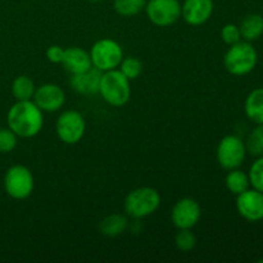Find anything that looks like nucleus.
Segmentation results:
<instances>
[{"label":"nucleus","mask_w":263,"mask_h":263,"mask_svg":"<svg viewBox=\"0 0 263 263\" xmlns=\"http://www.w3.org/2000/svg\"><path fill=\"white\" fill-rule=\"evenodd\" d=\"M149 21L158 27H168L181 17V3L179 0H149L145 4Z\"/></svg>","instance_id":"obj_9"},{"label":"nucleus","mask_w":263,"mask_h":263,"mask_svg":"<svg viewBox=\"0 0 263 263\" xmlns=\"http://www.w3.org/2000/svg\"><path fill=\"white\" fill-rule=\"evenodd\" d=\"M8 127L18 138L30 139L37 135L44 126V112L33 100H17L7 115Z\"/></svg>","instance_id":"obj_1"},{"label":"nucleus","mask_w":263,"mask_h":263,"mask_svg":"<svg viewBox=\"0 0 263 263\" xmlns=\"http://www.w3.org/2000/svg\"><path fill=\"white\" fill-rule=\"evenodd\" d=\"M32 100L43 112L51 113L57 112L63 107L64 102H66V94L58 85L44 84L36 87Z\"/></svg>","instance_id":"obj_12"},{"label":"nucleus","mask_w":263,"mask_h":263,"mask_svg":"<svg viewBox=\"0 0 263 263\" xmlns=\"http://www.w3.org/2000/svg\"><path fill=\"white\" fill-rule=\"evenodd\" d=\"M241 37L246 41H254L263 35V17L259 14H249L241 21L240 26Z\"/></svg>","instance_id":"obj_17"},{"label":"nucleus","mask_w":263,"mask_h":263,"mask_svg":"<svg viewBox=\"0 0 263 263\" xmlns=\"http://www.w3.org/2000/svg\"><path fill=\"white\" fill-rule=\"evenodd\" d=\"M161 204V195L149 186L138 187L127 194L125 199V212L130 217L144 218L153 215Z\"/></svg>","instance_id":"obj_4"},{"label":"nucleus","mask_w":263,"mask_h":263,"mask_svg":"<svg viewBox=\"0 0 263 263\" xmlns=\"http://www.w3.org/2000/svg\"><path fill=\"white\" fill-rule=\"evenodd\" d=\"M244 110H246L247 117L254 123L257 125L263 123V87L254 89L247 97Z\"/></svg>","instance_id":"obj_16"},{"label":"nucleus","mask_w":263,"mask_h":263,"mask_svg":"<svg viewBox=\"0 0 263 263\" xmlns=\"http://www.w3.org/2000/svg\"><path fill=\"white\" fill-rule=\"evenodd\" d=\"M259 262H261V263H263V259H261V261H259Z\"/></svg>","instance_id":"obj_30"},{"label":"nucleus","mask_w":263,"mask_h":263,"mask_svg":"<svg viewBox=\"0 0 263 263\" xmlns=\"http://www.w3.org/2000/svg\"><path fill=\"white\" fill-rule=\"evenodd\" d=\"M213 13V0H185L181 17L190 26L204 25Z\"/></svg>","instance_id":"obj_13"},{"label":"nucleus","mask_w":263,"mask_h":263,"mask_svg":"<svg viewBox=\"0 0 263 263\" xmlns=\"http://www.w3.org/2000/svg\"><path fill=\"white\" fill-rule=\"evenodd\" d=\"M71 87L76 92L82 95H94L99 92L100 77L102 72L91 67L87 71L81 72L77 74H71Z\"/></svg>","instance_id":"obj_15"},{"label":"nucleus","mask_w":263,"mask_h":263,"mask_svg":"<svg viewBox=\"0 0 263 263\" xmlns=\"http://www.w3.org/2000/svg\"><path fill=\"white\" fill-rule=\"evenodd\" d=\"M200 211L199 203L193 198H182L177 200L172 207L171 220L172 223L176 229H193L200 220Z\"/></svg>","instance_id":"obj_10"},{"label":"nucleus","mask_w":263,"mask_h":263,"mask_svg":"<svg viewBox=\"0 0 263 263\" xmlns=\"http://www.w3.org/2000/svg\"><path fill=\"white\" fill-rule=\"evenodd\" d=\"M89 2H92V3H97V2H100V0H89Z\"/></svg>","instance_id":"obj_29"},{"label":"nucleus","mask_w":263,"mask_h":263,"mask_svg":"<svg viewBox=\"0 0 263 263\" xmlns=\"http://www.w3.org/2000/svg\"><path fill=\"white\" fill-rule=\"evenodd\" d=\"M61 64L71 74L81 73V72L87 71L92 67L89 51L79 48V46L64 49V55Z\"/></svg>","instance_id":"obj_14"},{"label":"nucleus","mask_w":263,"mask_h":263,"mask_svg":"<svg viewBox=\"0 0 263 263\" xmlns=\"http://www.w3.org/2000/svg\"><path fill=\"white\" fill-rule=\"evenodd\" d=\"M175 244H176L177 249H180L181 252H189L197 246V238L193 234L192 229H181L176 234Z\"/></svg>","instance_id":"obj_24"},{"label":"nucleus","mask_w":263,"mask_h":263,"mask_svg":"<svg viewBox=\"0 0 263 263\" xmlns=\"http://www.w3.org/2000/svg\"><path fill=\"white\" fill-rule=\"evenodd\" d=\"M127 225L128 221L125 216L120 215V213H113V215L107 216L100 222L99 229L103 235L115 238V236H118L125 233V230L127 229Z\"/></svg>","instance_id":"obj_18"},{"label":"nucleus","mask_w":263,"mask_h":263,"mask_svg":"<svg viewBox=\"0 0 263 263\" xmlns=\"http://www.w3.org/2000/svg\"><path fill=\"white\" fill-rule=\"evenodd\" d=\"M118 69L123 76L133 81V80L138 79L143 72V63H141L140 59L135 58V57H126V58L123 57Z\"/></svg>","instance_id":"obj_22"},{"label":"nucleus","mask_w":263,"mask_h":263,"mask_svg":"<svg viewBox=\"0 0 263 263\" xmlns=\"http://www.w3.org/2000/svg\"><path fill=\"white\" fill-rule=\"evenodd\" d=\"M90 58L94 68L107 72L117 69L123 59V50L117 41L112 39H100L90 49Z\"/></svg>","instance_id":"obj_5"},{"label":"nucleus","mask_w":263,"mask_h":263,"mask_svg":"<svg viewBox=\"0 0 263 263\" xmlns=\"http://www.w3.org/2000/svg\"><path fill=\"white\" fill-rule=\"evenodd\" d=\"M99 94L112 107H122L130 100V80L121 73L120 69L103 72L100 77Z\"/></svg>","instance_id":"obj_2"},{"label":"nucleus","mask_w":263,"mask_h":263,"mask_svg":"<svg viewBox=\"0 0 263 263\" xmlns=\"http://www.w3.org/2000/svg\"><path fill=\"white\" fill-rule=\"evenodd\" d=\"M55 131L59 140L63 141L64 144L68 145L77 144L84 138L86 131L84 116L74 109L64 110L57 120Z\"/></svg>","instance_id":"obj_7"},{"label":"nucleus","mask_w":263,"mask_h":263,"mask_svg":"<svg viewBox=\"0 0 263 263\" xmlns=\"http://www.w3.org/2000/svg\"><path fill=\"white\" fill-rule=\"evenodd\" d=\"M246 144L236 135H228L221 139L216 152L218 164L228 171L239 168L246 159Z\"/></svg>","instance_id":"obj_8"},{"label":"nucleus","mask_w":263,"mask_h":263,"mask_svg":"<svg viewBox=\"0 0 263 263\" xmlns=\"http://www.w3.org/2000/svg\"><path fill=\"white\" fill-rule=\"evenodd\" d=\"M221 39L229 46L240 41L241 35L240 30H239V26L234 25V23H228V25L223 26L222 30H221Z\"/></svg>","instance_id":"obj_27"},{"label":"nucleus","mask_w":263,"mask_h":263,"mask_svg":"<svg viewBox=\"0 0 263 263\" xmlns=\"http://www.w3.org/2000/svg\"><path fill=\"white\" fill-rule=\"evenodd\" d=\"M46 58L49 62L54 64L62 63V59L64 55V49L59 45H51L46 49Z\"/></svg>","instance_id":"obj_28"},{"label":"nucleus","mask_w":263,"mask_h":263,"mask_svg":"<svg viewBox=\"0 0 263 263\" xmlns=\"http://www.w3.org/2000/svg\"><path fill=\"white\" fill-rule=\"evenodd\" d=\"M18 144V136L9 127L0 128V153H10Z\"/></svg>","instance_id":"obj_26"},{"label":"nucleus","mask_w":263,"mask_h":263,"mask_svg":"<svg viewBox=\"0 0 263 263\" xmlns=\"http://www.w3.org/2000/svg\"><path fill=\"white\" fill-rule=\"evenodd\" d=\"M258 54L249 41H238L230 45L223 57V66L234 76H244L253 71Z\"/></svg>","instance_id":"obj_3"},{"label":"nucleus","mask_w":263,"mask_h":263,"mask_svg":"<svg viewBox=\"0 0 263 263\" xmlns=\"http://www.w3.org/2000/svg\"><path fill=\"white\" fill-rule=\"evenodd\" d=\"M146 0H115V10L122 17H134L145 9Z\"/></svg>","instance_id":"obj_21"},{"label":"nucleus","mask_w":263,"mask_h":263,"mask_svg":"<svg viewBox=\"0 0 263 263\" xmlns=\"http://www.w3.org/2000/svg\"><path fill=\"white\" fill-rule=\"evenodd\" d=\"M225 182L229 192L233 193V194L235 195H239L243 192H246V190H248L249 185H251L249 175L239 168L230 170L229 174L226 175Z\"/></svg>","instance_id":"obj_19"},{"label":"nucleus","mask_w":263,"mask_h":263,"mask_svg":"<svg viewBox=\"0 0 263 263\" xmlns=\"http://www.w3.org/2000/svg\"><path fill=\"white\" fill-rule=\"evenodd\" d=\"M249 180L253 189L263 193V156L259 157L249 170Z\"/></svg>","instance_id":"obj_25"},{"label":"nucleus","mask_w":263,"mask_h":263,"mask_svg":"<svg viewBox=\"0 0 263 263\" xmlns=\"http://www.w3.org/2000/svg\"><path fill=\"white\" fill-rule=\"evenodd\" d=\"M36 86L28 76H17L12 82V94L15 100H31Z\"/></svg>","instance_id":"obj_20"},{"label":"nucleus","mask_w":263,"mask_h":263,"mask_svg":"<svg viewBox=\"0 0 263 263\" xmlns=\"http://www.w3.org/2000/svg\"><path fill=\"white\" fill-rule=\"evenodd\" d=\"M247 152L254 157H261L263 156V123L257 125L249 134L248 139L246 143Z\"/></svg>","instance_id":"obj_23"},{"label":"nucleus","mask_w":263,"mask_h":263,"mask_svg":"<svg viewBox=\"0 0 263 263\" xmlns=\"http://www.w3.org/2000/svg\"><path fill=\"white\" fill-rule=\"evenodd\" d=\"M236 210L249 222L263 220V193L248 189L239 194L236 198Z\"/></svg>","instance_id":"obj_11"},{"label":"nucleus","mask_w":263,"mask_h":263,"mask_svg":"<svg viewBox=\"0 0 263 263\" xmlns=\"http://www.w3.org/2000/svg\"><path fill=\"white\" fill-rule=\"evenodd\" d=\"M35 180L30 168L23 164L9 167L4 176L5 193L15 200L27 199L33 192Z\"/></svg>","instance_id":"obj_6"}]
</instances>
